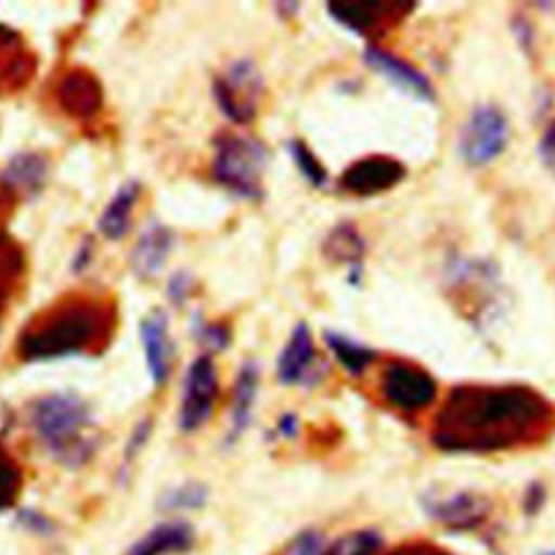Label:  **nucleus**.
I'll return each mask as SVG.
<instances>
[{"mask_svg":"<svg viewBox=\"0 0 555 555\" xmlns=\"http://www.w3.org/2000/svg\"><path fill=\"white\" fill-rule=\"evenodd\" d=\"M555 425L553 403L527 384H457L429 429L447 453H496L542 440Z\"/></svg>","mask_w":555,"mask_h":555,"instance_id":"1","label":"nucleus"},{"mask_svg":"<svg viewBox=\"0 0 555 555\" xmlns=\"http://www.w3.org/2000/svg\"><path fill=\"white\" fill-rule=\"evenodd\" d=\"M119 323L117 301L104 293L74 291L33 314L15 338L22 362L100 356Z\"/></svg>","mask_w":555,"mask_h":555,"instance_id":"2","label":"nucleus"},{"mask_svg":"<svg viewBox=\"0 0 555 555\" xmlns=\"http://www.w3.org/2000/svg\"><path fill=\"white\" fill-rule=\"evenodd\" d=\"M30 427L43 449L63 466L78 468L98 451L89 403L76 392H50L30 403Z\"/></svg>","mask_w":555,"mask_h":555,"instance_id":"3","label":"nucleus"},{"mask_svg":"<svg viewBox=\"0 0 555 555\" xmlns=\"http://www.w3.org/2000/svg\"><path fill=\"white\" fill-rule=\"evenodd\" d=\"M269 163L267 145L249 134L221 130L212 139V180L234 197L258 202L264 197V169Z\"/></svg>","mask_w":555,"mask_h":555,"instance_id":"4","label":"nucleus"},{"mask_svg":"<svg viewBox=\"0 0 555 555\" xmlns=\"http://www.w3.org/2000/svg\"><path fill=\"white\" fill-rule=\"evenodd\" d=\"M262 91V74L247 56L230 61L228 67L212 78V98L232 124L245 126L256 119Z\"/></svg>","mask_w":555,"mask_h":555,"instance_id":"5","label":"nucleus"},{"mask_svg":"<svg viewBox=\"0 0 555 555\" xmlns=\"http://www.w3.org/2000/svg\"><path fill=\"white\" fill-rule=\"evenodd\" d=\"M377 388L390 408L405 414L429 408L438 397L436 377L423 364L408 358H390L379 371Z\"/></svg>","mask_w":555,"mask_h":555,"instance_id":"6","label":"nucleus"},{"mask_svg":"<svg viewBox=\"0 0 555 555\" xmlns=\"http://www.w3.org/2000/svg\"><path fill=\"white\" fill-rule=\"evenodd\" d=\"M509 141V119L496 104H477L462 124L457 152L470 167H486L496 160Z\"/></svg>","mask_w":555,"mask_h":555,"instance_id":"7","label":"nucleus"},{"mask_svg":"<svg viewBox=\"0 0 555 555\" xmlns=\"http://www.w3.org/2000/svg\"><path fill=\"white\" fill-rule=\"evenodd\" d=\"M219 397V375L212 362V356L199 353L186 369L182 397H180V412L178 425L184 434L197 431L204 427L215 410Z\"/></svg>","mask_w":555,"mask_h":555,"instance_id":"8","label":"nucleus"},{"mask_svg":"<svg viewBox=\"0 0 555 555\" xmlns=\"http://www.w3.org/2000/svg\"><path fill=\"white\" fill-rule=\"evenodd\" d=\"M414 2H364V0H343L330 2L327 13L332 20L347 30L373 39L388 33L395 24L403 22L412 11Z\"/></svg>","mask_w":555,"mask_h":555,"instance_id":"9","label":"nucleus"},{"mask_svg":"<svg viewBox=\"0 0 555 555\" xmlns=\"http://www.w3.org/2000/svg\"><path fill=\"white\" fill-rule=\"evenodd\" d=\"M408 176V167L388 154H369L349 163L338 176V189L356 197H373L392 191Z\"/></svg>","mask_w":555,"mask_h":555,"instance_id":"10","label":"nucleus"},{"mask_svg":"<svg viewBox=\"0 0 555 555\" xmlns=\"http://www.w3.org/2000/svg\"><path fill=\"white\" fill-rule=\"evenodd\" d=\"M364 63L369 69H373L377 76L388 80L392 87H397L401 93L412 95L423 102H434L436 100V89L429 76L421 72L416 65L410 61L401 59L399 54L384 50L377 43H369L362 54Z\"/></svg>","mask_w":555,"mask_h":555,"instance_id":"11","label":"nucleus"},{"mask_svg":"<svg viewBox=\"0 0 555 555\" xmlns=\"http://www.w3.org/2000/svg\"><path fill=\"white\" fill-rule=\"evenodd\" d=\"M490 501L483 494L460 490L451 494H425L423 509L429 518L455 531H470L486 522L490 514Z\"/></svg>","mask_w":555,"mask_h":555,"instance_id":"12","label":"nucleus"},{"mask_svg":"<svg viewBox=\"0 0 555 555\" xmlns=\"http://www.w3.org/2000/svg\"><path fill=\"white\" fill-rule=\"evenodd\" d=\"M317 358L319 356L310 325L306 321H297L275 362L278 382L284 386H304L317 382L321 375Z\"/></svg>","mask_w":555,"mask_h":555,"instance_id":"13","label":"nucleus"},{"mask_svg":"<svg viewBox=\"0 0 555 555\" xmlns=\"http://www.w3.org/2000/svg\"><path fill=\"white\" fill-rule=\"evenodd\" d=\"M59 106L78 121H91L104 106L100 80L89 69H69L56 82Z\"/></svg>","mask_w":555,"mask_h":555,"instance_id":"14","label":"nucleus"},{"mask_svg":"<svg viewBox=\"0 0 555 555\" xmlns=\"http://www.w3.org/2000/svg\"><path fill=\"white\" fill-rule=\"evenodd\" d=\"M139 336L145 351L147 373L154 386H165L171 375V364L176 358V347L169 336V319L163 310H154L141 319Z\"/></svg>","mask_w":555,"mask_h":555,"instance_id":"15","label":"nucleus"},{"mask_svg":"<svg viewBox=\"0 0 555 555\" xmlns=\"http://www.w3.org/2000/svg\"><path fill=\"white\" fill-rule=\"evenodd\" d=\"M37 59L24 37L0 22V95L20 91L35 74Z\"/></svg>","mask_w":555,"mask_h":555,"instance_id":"16","label":"nucleus"},{"mask_svg":"<svg viewBox=\"0 0 555 555\" xmlns=\"http://www.w3.org/2000/svg\"><path fill=\"white\" fill-rule=\"evenodd\" d=\"M173 243H176V236L165 223H158V221L150 223L141 232V236L137 238V243L130 251L132 273L141 282L154 280L163 271L169 254L173 251Z\"/></svg>","mask_w":555,"mask_h":555,"instance_id":"17","label":"nucleus"},{"mask_svg":"<svg viewBox=\"0 0 555 555\" xmlns=\"http://www.w3.org/2000/svg\"><path fill=\"white\" fill-rule=\"evenodd\" d=\"M258 386H260V366L256 360H245L236 373L234 386H232V397H230V427L225 442L232 444L236 442L247 427L251 425L254 418V405L258 397Z\"/></svg>","mask_w":555,"mask_h":555,"instance_id":"18","label":"nucleus"},{"mask_svg":"<svg viewBox=\"0 0 555 555\" xmlns=\"http://www.w3.org/2000/svg\"><path fill=\"white\" fill-rule=\"evenodd\" d=\"M50 176V163L39 152H20L9 158L0 173V184L17 197H35L41 193Z\"/></svg>","mask_w":555,"mask_h":555,"instance_id":"19","label":"nucleus"},{"mask_svg":"<svg viewBox=\"0 0 555 555\" xmlns=\"http://www.w3.org/2000/svg\"><path fill=\"white\" fill-rule=\"evenodd\" d=\"M195 544V529L186 520H165L143 533L124 555H184Z\"/></svg>","mask_w":555,"mask_h":555,"instance_id":"20","label":"nucleus"},{"mask_svg":"<svg viewBox=\"0 0 555 555\" xmlns=\"http://www.w3.org/2000/svg\"><path fill=\"white\" fill-rule=\"evenodd\" d=\"M321 249L330 262L347 267V278L351 284L360 282L362 258L366 254V241L356 223L340 221L338 225H334L330 230V234L325 236Z\"/></svg>","mask_w":555,"mask_h":555,"instance_id":"21","label":"nucleus"},{"mask_svg":"<svg viewBox=\"0 0 555 555\" xmlns=\"http://www.w3.org/2000/svg\"><path fill=\"white\" fill-rule=\"evenodd\" d=\"M26 275V254L22 245L0 230V327L2 321L20 295V286Z\"/></svg>","mask_w":555,"mask_h":555,"instance_id":"22","label":"nucleus"},{"mask_svg":"<svg viewBox=\"0 0 555 555\" xmlns=\"http://www.w3.org/2000/svg\"><path fill=\"white\" fill-rule=\"evenodd\" d=\"M141 184L137 180L124 182L115 195L108 199V204L102 208V215L98 219V230L108 241H119L128 234L132 223V210L139 202Z\"/></svg>","mask_w":555,"mask_h":555,"instance_id":"23","label":"nucleus"},{"mask_svg":"<svg viewBox=\"0 0 555 555\" xmlns=\"http://www.w3.org/2000/svg\"><path fill=\"white\" fill-rule=\"evenodd\" d=\"M323 338H325L330 353L336 358V362L343 366V371H347L353 377L362 375L377 360V351L373 347H369L343 332L327 330L323 334Z\"/></svg>","mask_w":555,"mask_h":555,"instance_id":"24","label":"nucleus"},{"mask_svg":"<svg viewBox=\"0 0 555 555\" xmlns=\"http://www.w3.org/2000/svg\"><path fill=\"white\" fill-rule=\"evenodd\" d=\"M24 486V473L15 455L9 451L0 438V512L11 509L17 503V496Z\"/></svg>","mask_w":555,"mask_h":555,"instance_id":"25","label":"nucleus"},{"mask_svg":"<svg viewBox=\"0 0 555 555\" xmlns=\"http://www.w3.org/2000/svg\"><path fill=\"white\" fill-rule=\"evenodd\" d=\"M286 150H288L297 171L308 180V184H312L314 189H321L327 184L330 173H327L325 165L321 163V158L312 152V147L304 139H291Z\"/></svg>","mask_w":555,"mask_h":555,"instance_id":"26","label":"nucleus"},{"mask_svg":"<svg viewBox=\"0 0 555 555\" xmlns=\"http://www.w3.org/2000/svg\"><path fill=\"white\" fill-rule=\"evenodd\" d=\"M382 548V535L373 529L349 531L334 544L325 546L323 555H377Z\"/></svg>","mask_w":555,"mask_h":555,"instance_id":"27","label":"nucleus"},{"mask_svg":"<svg viewBox=\"0 0 555 555\" xmlns=\"http://www.w3.org/2000/svg\"><path fill=\"white\" fill-rule=\"evenodd\" d=\"M191 334L202 345L206 356L223 351L232 343V327H230V323H225V321H204L197 314L193 317Z\"/></svg>","mask_w":555,"mask_h":555,"instance_id":"28","label":"nucleus"},{"mask_svg":"<svg viewBox=\"0 0 555 555\" xmlns=\"http://www.w3.org/2000/svg\"><path fill=\"white\" fill-rule=\"evenodd\" d=\"M206 501H208V488L199 481H186L182 486L167 490L160 496L158 505L165 512H180V509H197L206 505Z\"/></svg>","mask_w":555,"mask_h":555,"instance_id":"29","label":"nucleus"},{"mask_svg":"<svg viewBox=\"0 0 555 555\" xmlns=\"http://www.w3.org/2000/svg\"><path fill=\"white\" fill-rule=\"evenodd\" d=\"M325 538L317 529H304L293 535L280 555H323L325 553Z\"/></svg>","mask_w":555,"mask_h":555,"instance_id":"30","label":"nucleus"},{"mask_svg":"<svg viewBox=\"0 0 555 555\" xmlns=\"http://www.w3.org/2000/svg\"><path fill=\"white\" fill-rule=\"evenodd\" d=\"M150 434H152V418L145 416V418H141V421L134 425V429H132L130 436H128V442H126V449H124V462H121L124 473L134 464V460H137L139 453L143 451V447H145Z\"/></svg>","mask_w":555,"mask_h":555,"instance_id":"31","label":"nucleus"},{"mask_svg":"<svg viewBox=\"0 0 555 555\" xmlns=\"http://www.w3.org/2000/svg\"><path fill=\"white\" fill-rule=\"evenodd\" d=\"M193 291H195V278H193L189 271H176V273L169 275L165 293H167V299H169L176 308L184 306V304L191 299Z\"/></svg>","mask_w":555,"mask_h":555,"instance_id":"32","label":"nucleus"},{"mask_svg":"<svg viewBox=\"0 0 555 555\" xmlns=\"http://www.w3.org/2000/svg\"><path fill=\"white\" fill-rule=\"evenodd\" d=\"M509 28H512V35H514L516 43L520 46V50L527 56H533V52H535V28L529 22V17H525L522 13H516L509 22Z\"/></svg>","mask_w":555,"mask_h":555,"instance_id":"33","label":"nucleus"},{"mask_svg":"<svg viewBox=\"0 0 555 555\" xmlns=\"http://www.w3.org/2000/svg\"><path fill=\"white\" fill-rule=\"evenodd\" d=\"M538 154L542 158V163L555 171V117L548 119V124L542 130L540 143H538Z\"/></svg>","mask_w":555,"mask_h":555,"instance_id":"34","label":"nucleus"},{"mask_svg":"<svg viewBox=\"0 0 555 555\" xmlns=\"http://www.w3.org/2000/svg\"><path fill=\"white\" fill-rule=\"evenodd\" d=\"M377 555H453L442 546H436L431 542H410V544H401L392 551L386 553H377Z\"/></svg>","mask_w":555,"mask_h":555,"instance_id":"35","label":"nucleus"},{"mask_svg":"<svg viewBox=\"0 0 555 555\" xmlns=\"http://www.w3.org/2000/svg\"><path fill=\"white\" fill-rule=\"evenodd\" d=\"M544 501H546V490H544V486H542L540 481L529 483L527 490H525V496H522V509H525V514H529V516L538 514V512L542 509Z\"/></svg>","mask_w":555,"mask_h":555,"instance_id":"36","label":"nucleus"},{"mask_svg":"<svg viewBox=\"0 0 555 555\" xmlns=\"http://www.w3.org/2000/svg\"><path fill=\"white\" fill-rule=\"evenodd\" d=\"M93 254H95L93 238H91V236H85V238L80 241V245L76 247V251H74L72 271H74V273H82L85 269H89V267H91V260H93Z\"/></svg>","mask_w":555,"mask_h":555,"instance_id":"37","label":"nucleus"},{"mask_svg":"<svg viewBox=\"0 0 555 555\" xmlns=\"http://www.w3.org/2000/svg\"><path fill=\"white\" fill-rule=\"evenodd\" d=\"M20 520H22L28 529H33V531H37V533H43V531L50 529V520H48L46 516L33 512V509H24V512L20 514Z\"/></svg>","mask_w":555,"mask_h":555,"instance_id":"38","label":"nucleus"},{"mask_svg":"<svg viewBox=\"0 0 555 555\" xmlns=\"http://www.w3.org/2000/svg\"><path fill=\"white\" fill-rule=\"evenodd\" d=\"M275 429H278V434L282 438H295L297 431H299V418L293 412H286V414H282L278 418V427Z\"/></svg>","mask_w":555,"mask_h":555,"instance_id":"39","label":"nucleus"},{"mask_svg":"<svg viewBox=\"0 0 555 555\" xmlns=\"http://www.w3.org/2000/svg\"><path fill=\"white\" fill-rule=\"evenodd\" d=\"M540 555H555V548H551V551H544V553H540Z\"/></svg>","mask_w":555,"mask_h":555,"instance_id":"40","label":"nucleus"}]
</instances>
